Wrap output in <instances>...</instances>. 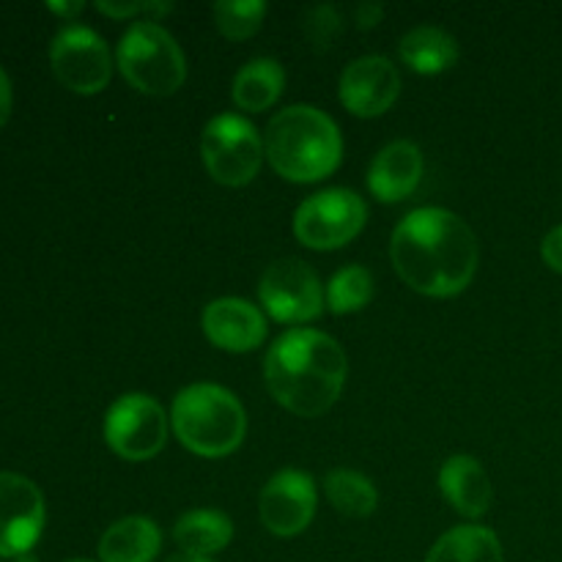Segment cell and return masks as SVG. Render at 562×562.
<instances>
[{
  "label": "cell",
  "instance_id": "277c9868",
  "mask_svg": "<svg viewBox=\"0 0 562 562\" xmlns=\"http://www.w3.org/2000/svg\"><path fill=\"white\" fill-rule=\"evenodd\" d=\"M176 439L203 459H225L245 442L247 415L241 401L220 384H190L170 409Z\"/></svg>",
  "mask_w": 562,
  "mask_h": 562
},
{
  "label": "cell",
  "instance_id": "1f68e13d",
  "mask_svg": "<svg viewBox=\"0 0 562 562\" xmlns=\"http://www.w3.org/2000/svg\"><path fill=\"white\" fill-rule=\"evenodd\" d=\"M11 562H38V560L31 558V554H25V558H16V560H11Z\"/></svg>",
  "mask_w": 562,
  "mask_h": 562
},
{
  "label": "cell",
  "instance_id": "2e32d148",
  "mask_svg": "<svg viewBox=\"0 0 562 562\" xmlns=\"http://www.w3.org/2000/svg\"><path fill=\"white\" fill-rule=\"evenodd\" d=\"M439 488L464 519H481L492 505V481L472 456H450L439 470Z\"/></svg>",
  "mask_w": 562,
  "mask_h": 562
},
{
  "label": "cell",
  "instance_id": "ba28073f",
  "mask_svg": "<svg viewBox=\"0 0 562 562\" xmlns=\"http://www.w3.org/2000/svg\"><path fill=\"white\" fill-rule=\"evenodd\" d=\"M170 420L162 406L143 393L121 395L104 415V442L126 461H148L162 453Z\"/></svg>",
  "mask_w": 562,
  "mask_h": 562
},
{
  "label": "cell",
  "instance_id": "5bb4252c",
  "mask_svg": "<svg viewBox=\"0 0 562 562\" xmlns=\"http://www.w3.org/2000/svg\"><path fill=\"white\" fill-rule=\"evenodd\" d=\"M203 333L209 344L231 355L256 351L267 338V318L252 302L223 296L203 307Z\"/></svg>",
  "mask_w": 562,
  "mask_h": 562
},
{
  "label": "cell",
  "instance_id": "f546056e",
  "mask_svg": "<svg viewBox=\"0 0 562 562\" xmlns=\"http://www.w3.org/2000/svg\"><path fill=\"white\" fill-rule=\"evenodd\" d=\"M49 11H55V14H60L64 20H69V16L80 14L82 9H86V3H47Z\"/></svg>",
  "mask_w": 562,
  "mask_h": 562
},
{
  "label": "cell",
  "instance_id": "4dcf8cb0",
  "mask_svg": "<svg viewBox=\"0 0 562 562\" xmlns=\"http://www.w3.org/2000/svg\"><path fill=\"white\" fill-rule=\"evenodd\" d=\"M168 562H212L209 558H195V554H173Z\"/></svg>",
  "mask_w": 562,
  "mask_h": 562
},
{
  "label": "cell",
  "instance_id": "ac0fdd59",
  "mask_svg": "<svg viewBox=\"0 0 562 562\" xmlns=\"http://www.w3.org/2000/svg\"><path fill=\"white\" fill-rule=\"evenodd\" d=\"M398 55L417 75H442L459 60V42L442 27L420 25L401 38Z\"/></svg>",
  "mask_w": 562,
  "mask_h": 562
},
{
  "label": "cell",
  "instance_id": "f1b7e54d",
  "mask_svg": "<svg viewBox=\"0 0 562 562\" xmlns=\"http://www.w3.org/2000/svg\"><path fill=\"white\" fill-rule=\"evenodd\" d=\"M11 115V82H9V75L3 71V66H0V130H3V124L9 121Z\"/></svg>",
  "mask_w": 562,
  "mask_h": 562
},
{
  "label": "cell",
  "instance_id": "9c48e42d",
  "mask_svg": "<svg viewBox=\"0 0 562 562\" xmlns=\"http://www.w3.org/2000/svg\"><path fill=\"white\" fill-rule=\"evenodd\" d=\"M49 64L64 88L93 97L104 91L113 77V55L97 31L86 25H66L49 44Z\"/></svg>",
  "mask_w": 562,
  "mask_h": 562
},
{
  "label": "cell",
  "instance_id": "cb8c5ba5",
  "mask_svg": "<svg viewBox=\"0 0 562 562\" xmlns=\"http://www.w3.org/2000/svg\"><path fill=\"white\" fill-rule=\"evenodd\" d=\"M214 25L231 42H245L252 38L263 25L267 3L263 0H220L212 9Z\"/></svg>",
  "mask_w": 562,
  "mask_h": 562
},
{
  "label": "cell",
  "instance_id": "3957f363",
  "mask_svg": "<svg viewBox=\"0 0 562 562\" xmlns=\"http://www.w3.org/2000/svg\"><path fill=\"white\" fill-rule=\"evenodd\" d=\"M263 148L274 173L296 184H313L338 170L344 137L327 113L313 104H291L269 121Z\"/></svg>",
  "mask_w": 562,
  "mask_h": 562
},
{
  "label": "cell",
  "instance_id": "6da1fadb",
  "mask_svg": "<svg viewBox=\"0 0 562 562\" xmlns=\"http://www.w3.org/2000/svg\"><path fill=\"white\" fill-rule=\"evenodd\" d=\"M390 258L409 289L434 300H448L472 283L481 247L459 214L426 206L409 212L395 225Z\"/></svg>",
  "mask_w": 562,
  "mask_h": 562
},
{
  "label": "cell",
  "instance_id": "8fae6325",
  "mask_svg": "<svg viewBox=\"0 0 562 562\" xmlns=\"http://www.w3.org/2000/svg\"><path fill=\"white\" fill-rule=\"evenodd\" d=\"M44 530V497L36 483L0 472V558H25Z\"/></svg>",
  "mask_w": 562,
  "mask_h": 562
},
{
  "label": "cell",
  "instance_id": "ffe728a7",
  "mask_svg": "<svg viewBox=\"0 0 562 562\" xmlns=\"http://www.w3.org/2000/svg\"><path fill=\"white\" fill-rule=\"evenodd\" d=\"M173 538L179 543L181 554L212 558V554H220L223 549H228V543L234 541V525L220 510L198 508L176 521Z\"/></svg>",
  "mask_w": 562,
  "mask_h": 562
},
{
  "label": "cell",
  "instance_id": "d4e9b609",
  "mask_svg": "<svg viewBox=\"0 0 562 562\" xmlns=\"http://www.w3.org/2000/svg\"><path fill=\"white\" fill-rule=\"evenodd\" d=\"M305 20V31L307 36H311V42L318 44V47H329L340 27L338 11H335L333 5H318V9L307 11Z\"/></svg>",
  "mask_w": 562,
  "mask_h": 562
},
{
  "label": "cell",
  "instance_id": "d6986e66",
  "mask_svg": "<svg viewBox=\"0 0 562 562\" xmlns=\"http://www.w3.org/2000/svg\"><path fill=\"white\" fill-rule=\"evenodd\" d=\"M285 88V71L278 60L272 58H252L250 64L241 66L234 77L231 99L239 110L247 113H261L269 110Z\"/></svg>",
  "mask_w": 562,
  "mask_h": 562
},
{
  "label": "cell",
  "instance_id": "4316f807",
  "mask_svg": "<svg viewBox=\"0 0 562 562\" xmlns=\"http://www.w3.org/2000/svg\"><path fill=\"white\" fill-rule=\"evenodd\" d=\"M541 256L549 269H554V272L562 274V225H558L554 231H549L547 239L541 241Z\"/></svg>",
  "mask_w": 562,
  "mask_h": 562
},
{
  "label": "cell",
  "instance_id": "4fadbf2b",
  "mask_svg": "<svg viewBox=\"0 0 562 562\" xmlns=\"http://www.w3.org/2000/svg\"><path fill=\"white\" fill-rule=\"evenodd\" d=\"M340 104L357 119H376L395 104L401 93V75L393 60L382 55H362L340 75Z\"/></svg>",
  "mask_w": 562,
  "mask_h": 562
},
{
  "label": "cell",
  "instance_id": "83f0119b",
  "mask_svg": "<svg viewBox=\"0 0 562 562\" xmlns=\"http://www.w3.org/2000/svg\"><path fill=\"white\" fill-rule=\"evenodd\" d=\"M382 16H384V9L379 3H362V5H357V11H355L357 27H362V31H368V27H376L379 22H382Z\"/></svg>",
  "mask_w": 562,
  "mask_h": 562
},
{
  "label": "cell",
  "instance_id": "9a60e30c",
  "mask_svg": "<svg viewBox=\"0 0 562 562\" xmlns=\"http://www.w3.org/2000/svg\"><path fill=\"white\" fill-rule=\"evenodd\" d=\"M423 179V154L415 143L395 140L387 143L373 157L368 170V190L382 203L406 201L417 190Z\"/></svg>",
  "mask_w": 562,
  "mask_h": 562
},
{
  "label": "cell",
  "instance_id": "8992f818",
  "mask_svg": "<svg viewBox=\"0 0 562 562\" xmlns=\"http://www.w3.org/2000/svg\"><path fill=\"white\" fill-rule=\"evenodd\" d=\"M201 157L217 184L245 187L261 170L267 148L250 121L236 113H223L203 126Z\"/></svg>",
  "mask_w": 562,
  "mask_h": 562
},
{
  "label": "cell",
  "instance_id": "603a6c76",
  "mask_svg": "<svg viewBox=\"0 0 562 562\" xmlns=\"http://www.w3.org/2000/svg\"><path fill=\"white\" fill-rule=\"evenodd\" d=\"M373 300V278L366 267H344L327 285V307L335 316L357 313Z\"/></svg>",
  "mask_w": 562,
  "mask_h": 562
},
{
  "label": "cell",
  "instance_id": "d6a6232c",
  "mask_svg": "<svg viewBox=\"0 0 562 562\" xmlns=\"http://www.w3.org/2000/svg\"><path fill=\"white\" fill-rule=\"evenodd\" d=\"M66 562H91V560H66Z\"/></svg>",
  "mask_w": 562,
  "mask_h": 562
},
{
  "label": "cell",
  "instance_id": "52a82bcc",
  "mask_svg": "<svg viewBox=\"0 0 562 562\" xmlns=\"http://www.w3.org/2000/svg\"><path fill=\"white\" fill-rule=\"evenodd\" d=\"M368 206L351 190H324L300 203L294 214V236L318 252L349 245L366 228Z\"/></svg>",
  "mask_w": 562,
  "mask_h": 562
},
{
  "label": "cell",
  "instance_id": "30bf717a",
  "mask_svg": "<svg viewBox=\"0 0 562 562\" xmlns=\"http://www.w3.org/2000/svg\"><path fill=\"white\" fill-rule=\"evenodd\" d=\"M258 296L263 311L280 324H307L324 313L322 280L300 258L269 263L258 283Z\"/></svg>",
  "mask_w": 562,
  "mask_h": 562
},
{
  "label": "cell",
  "instance_id": "5b68a950",
  "mask_svg": "<svg viewBox=\"0 0 562 562\" xmlns=\"http://www.w3.org/2000/svg\"><path fill=\"white\" fill-rule=\"evenodd\" d=\"M115 64L124 80L148 97H170L187 80V58L179 42L151 20L130 25L115 49Z\"/></svg>",
  "mask_w": 562,
  "mask_h": 562
},
{
  "label": "cell",
  "instance_id": "7402d4cb",
  "mask_svg": "<svg viewBox=\"0 0 562 562\" xmlns=\"http://www.w3.org/2000/svg\"><path fill=\"white\" fill-rule=\"evenodd\" d=\"M324 492H327L329 505L349 519H366L379 505L376 486L362 472L355 470L329 472L327 481H324Z\"/></svg>",
  "mask_w": 562,
  "mask_h": 562
},
{
  "label": "cell",
  "instance_id": "e0dca14e",
  "mask_svg": "<svg viewBox=\"0 0 562 562\" xmlns=\"http://www.w3.org/2000/svg\"><path fill=\"white\" fill-rule=\"evenodd\" d=\"M162 549V532L146 516H126L110 525L99 538L102 562H151Z\"/></svg>",
  "mask_w": 562,
  "mask_h": 562
},
{
  "label": "cell",
  "instance_id": "7a4b0ae2",
  "mask_svg": "<svg viewBox=\"0 0 562 562\" xmlns=\"http://www.w3.org/2000/svg\"><path fill=\"white\" fill-rule=\"evenodd\" d=\"M349 376V360L338 340L318 329H289L263 360L272 398L296 417H322L335 406Z\"/></svg>",
  "mask_w": 562,
  "mask_h": 562
},
{
  "label": "cell",
  "instance_id": "44dd1931",
  "mask_svg": "<svg viewBox=\"0 0 562 562\" xmlns=\"http://www.w3.org/2000/svg\"><path fill=\"white\" fill-rule=\"evenodd\" d=\"M426 562H505L503 543L488 527L464 525L445 532L428 552Z\"/></svg>",
  "mask_w": 562,
  "mask_h": 562
},
{
  "label": "cell",
  "instance_id": "484cf974",
  "mask_svg": "<svg viewBox=\"0 0 562 562\" xmlns=\"http://www.w3.org/2000/svg\"><path fill=\"white\" fill-rule=\"evenodd\" d=\"M97 9L102 14L113 16V20H126V16H137V14H151V22H157V16L168 14L170 5L168 3H97Z\"/></svg>",
  "mask_w": 562,
  "mask_h": 562
},
{
  "label": "cell",
  "instance_id": "7c38bea8",
  "mask_svg": "<svg viewBox=\"0 0 562 562\" xmlns=\"http://www.w3.org/2000/svg\"><path fill=\"white\" fill-rule=\"evenodd\" d=\"M316 483L302 470H283L269 477L258 497L261 525L278 538H294L311 527L316 516Z\"/></svg>",
  "mask_w": 562,
  "mask_h": 562
}]
</instances>
